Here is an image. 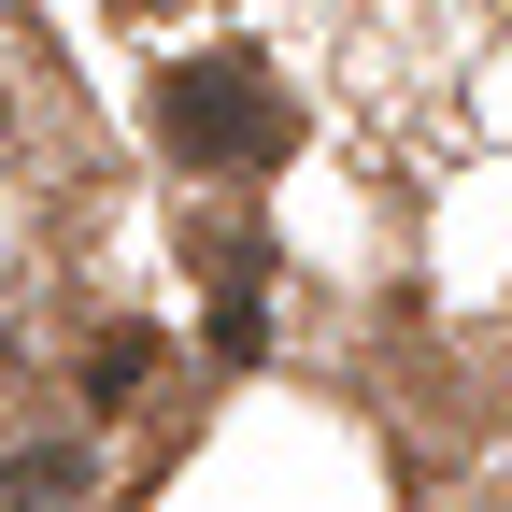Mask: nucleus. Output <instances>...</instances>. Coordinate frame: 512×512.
Listing matches in <instances>:
<instances>
[{
  "instance_id": "obj_2",
  "label": "nucleus",
  "mask_w": 512,
  "mask_h": 512,
  "mask_svg": "<svg viewBox=\"0 0 512 512\" xmlns=\"http://www.w3.org/2000/svg\"><path fill=\"white\" fill-rule=\"evenodd\" d=\"M143 384H157V328H100V356H86V399H100V413H128Z\"/></svg>"
},
{
  "instance_id": "obj_3",
  "label": "nucleus",
  "mask_w": 512,
  "mask_h": 512,
  "mask_svg": "<svg viewBox=\"0 0 512 512\" xmlns=\"http://www.w3.org/2000/svg\"><path fill=\"white\" fill-rule=\"evenodd\" d=\"M0 484H15L29 512H57V498H72V484H86V456H72V441H43V456H15V470H0Z\"/></svg>"
},
{
  "instance_id": "obj_1",
  "label": "nucleus",
  "mask_w": 512,
  "mask_h": 512,
  "mask_svg": "<svg viewBox=\"0 0 512 512\" xmlns=\"http://www.w3.org/2000/svg\"><path fill=\"white\" fill-rule=\"evenodd\" d=\"M157 128H171V157H200V171H271L285 157V86L256 72V57H185L157 86Z\"/></svg>"
}]
</instances>
